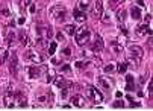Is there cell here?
I'll use <instances>...</instances> for the list:
<instances>
[{"mask_svg": "<svg viewBox=\"0 0 153 111\" xmlns=\"http://www.w3.org/2000/svg\"><path fill=\"white\" fill-rule=\"evenodd\" d=\"M49 15L55 22H64L65 17H67V9L64 5H55L49 9Z\"/></svg>", "mask_w": 153, "mask_h": 111, "instance_id": "6da1fadb", "label": "cell"}, {"mask_svg": "<svg viewBox=\"0 0 153 111\" xmlns=\"http://www.w3.org/2000/svg\"><path fill=\"white\" fill-rule=\"evenodd\" d=\"M89 35H91V30H89L87 26H82L81 29H77L74 32V37H76V43L79 46H85L89 40Z\"/></svg>", "mask_w": 153, "mask_h": 111, "instance_id": "7a4b0ae2", "label": "cell"}, {"mask_svg": "<svg viewBox=\"0 0 153 111\" xmlns=\"http://www.w3.org/2000/svg\"><path fill=\"white\" fill-rule=\"evenodd\" d=\"M47 66H34V67H28V75L30 79H36V78H40V76H43L46 75V72H47Z\"/></svg>", "mask_w": 153, "mask_h": 111, "instance_id": "3957f363", "label": "cell"}, {"mask_svg": "<svg viewBox=\"0 0 153 111\" xmlns=\"http://www.w3.org/2000/svg\"><path fill=\"white\" fill-rule=\"evenodd\" d=\"M24 58H26V60H29V61H32L34 64H41V62H44V60H46V56L40 55L38 52H35V50H29V52H26Z\"/></svg>", "mask_w": 153, "mask_h": 111, "instance_id": "277c9868", "label": "cell"}, {"mask_svg": "<svg viewBox=\"0 0 153 111\" xmlns=\"http://www.w3.org/2000/svg\"><path fill=\"white\" fill-rule=\"evenodd\" d=\"M88 96L91 97L94 102H97V104L103 102V93L100 91L99 88H96V87H88Z\"/></svg>", "mask_w": 153, "mask_h": 111, "instance_id": "5b68a950", "label": "cell"}, {"mask_svg": "<svg viewBox=\"0 0 153 111\" xmlns=\"http://www.w3.org/2000/svg\"><path fill=\"white\" fill-rule=\"evenodd\" d=\"M3 104L6 108H14V104H15V96L11 90H6V91L3 93Z\"/></svg>", "mask_w": 153, "mask_h": 111, "instance_id": "8992f818", "label": "cell"}, {"mask_svg": "<svg viewBox=\"0 0 153 111\" xmlns=\"http://www.w3.org/2000/svg\"><path fill=\"white\" fill-rule=\"evenodd\" d=\"M36 35H38V38H43L46 41H49L52 37H53V32H52L50 28H36Z\"/></svg>", "mask_w": 153, "mask_h": 111, "instance_id": "52a82bcc", "label": "cell"}, {"mask_svg": "<svg viewBox=\"0 0 153 111\" xmlns=\"http://www.w3.org/2000/svg\"><path fill=\"white\" fill-rule=\"evenodd\" d=\"M93 14L96 18H100L103 15V0H96V2H94Z\"/></svg>", "mask_w": 153, "mask_h": 111, "instance_id": "ba28073f", "label": "cell"}, {"mask_svg": "<svg viewBox=\"0 0 153 111\" xmlns=\"http://www.w3.org/2000/svg\"><path fill=\"white\" fill-rule=\"evenodd\" d=\"M71 104L77 108H83L85 104H87V100L83 96H81V94H74V96H71Z\"/></svg>", "mask_w": 153, "mask_h": 111, "instance_id": "9c48e42d", "label": "cell"}, {"mask_svg": "<svg viewBox=\"0 0 153 111\" xmlns=\"http://www.w3.org/2000/svg\"><path fill=\"white\" fill-rule=\"evenodd\" d=\"M105 49V43L102 40V37L100 35H96V38H94V43H93V50L94 52H102Z\"/></svg>", "mask_w": 153, "mask_h": 111, "instance_id": "30bf717a", "label": "cell"}, {"mask_svg": "<svg viewBox=\"0 0 153 111\" xmlns=\"http://www.w3.org/2000/svg\"><path fill=\"white\" fill-rule=\"evenodd\" d=\"M9 60H11V67H9V68H11L12 73H15V72H17V68H18V58H17V52H15V50L11 52Z\"/></svg>", "mask_w": 153, "mask_h": 111, "instance_id": "8fae6325", "label": "cell"}, {"mask_svg": "<svg viewBox=\"0 0 153 111\" xmlns=\"http://www.w3.org/2000/svg\"><path fill=\"white\" fill-rule=\"evenodd\" d=\"M14 96H15V104H18V107L24 108L26 105H28V99H26V96H23L21 91H17Z\"/></svg>", "mask_w": 153, "mask_h": 111, "instance_id": "7c38bea8", "label": "cell"}, {"mask_svg": "<svg viewBox=\"0 0 153 111\" xmlns=\"http://www.w3.org/2000/svg\"><path fill=\"white\" fill-rule=\"evenodd\" d=\"M126 62H127V67H130V68H134V70H136V68L140 67V62H141V60L140 58H135V56H129L127 60H126Z\"/></svg>", "mask_w": 153, "mask_h": 111, "instance_id": "4fadbf2b", "label": "cell"}, {"mask_svg": "<svg viewBox=\"0 0 153 111\" xmlns=\"http://www.w3.org/2000/svg\"><path fill=\"white\" fill-rule=\"evenodd\" d=\"M129 52L132 53V56H135V58H142V55H144V52H142V49L140 46H129Z\"/></svg>", "mask_w": 153, "mask_h": 111, "instance_id": "5bb4252c", "label": "cell"}, {"mask_svg": "<svg viewBox=\"0 0 153 111\" xmlns=\"http://www.w3.org/2000/svg\"><path fill=\"white\" fill-rule=\"evenodd\" d=\"M136 34H138V35H146V34L147 35H153V30L144 23V24H141V26L136 28Z\"/></svg>", "mask_w": 153, "mask_h": 111, "instance_id": "9a60e30c", "label": "cell"}, {"mask_svg": "<svg viewBox=\"0 0 153 111\" xmlns=\"http://www.w3.org/2000/svg\"><path fill=\"white\" fill-rule=\"evenodd\" d=\"M73 15H74V18L77 20V22H83V20H87V12L81 11L79 8L73 9Z\"/></svg>", "mask_w": 153, "mask_h": 111, "instance_id": "2e32d148", "label": "cell"}, {"mask_svg": "<svg viewBox=\"0 0 153 111\" xmlns=\"http://www.w3.org/2000/svg\"><path fill=\"white\" fill-rule=\"evenodd\" d=\"M111 49H112V52L115 55H120L121 52H123V44H120L118 41H111Z\"/></svg>", "mask_w": 153, "mask_h": 111, "instance_id": "e0dca14e", "label": "cell"}, {"mask_svg": "<svg viewBox=\"0 0 153 111\" xmlns=\"http://www.w3.org/2000/svg\"><path fill=\"white\" fill-rule=\"evenodd\" d=\"M53 82H55V85H56L58 88H64V87H70V84H68V82L65 81V79H64V78H62V76H56Z\"/></svg>", "mask_w": 153, "mask_h": 111, "instance_id": "ac0fdd59", "label": "cell"}, {"mask_svg": "<svg viewBox=\"0 0 153 111\" xmlns=\"http://www.w3.org/2000/svg\"><path fill=\"white\" fill-rule=\"evenodd\" d=\"M97 82H99V85L102 87V88H105V90H109L111 87H112V84H111L109 81L105 76H100V78H97Z\"/></svg>", "mask_w": 153, "mask_h": 111, "instance_id": "d6986e66", "label": "cell"}, {"mask_svg": "<svg viewBox=\"0 0 153 111\" xmlns=\"http://www.w3.org/2000/svg\"><path fill=\"white\" fill-rule=\"evenodd\" d=\"M89 5H91V0H79V2H77V8L81 9V11L87 12L89 9Z\"/></svg>", "mask_w": 153, "mask_h": 111, "instance_id": "ffe728a7", "label": "cell"}, {"mask_svg": "<svg viewBox=\"0 0 153 111\" xmlns=\"http://www.w3.org/2000/svg\"><path fill=\"white\" fill-rule=\"evenodd\" d=\"M46 81L47 82H53L55 81V78H56V72L53 70V68H47V72H46Z\"/></svg>", "mask_w": 153, "mask_h": 111, "instance_id": "44dd1931", "label": "cell"}, {"mask_svg": "<svg viewBox=\"0 0 153 111\" xmlns=\"http://www.w3.org/2000/svg\"><path fill=\"white\" fill-rule=\"evenodd\" d=\"M130 15H132V18H134V20H140L141 18V9L138 6H132Z\"/></svg>", "mask_w": 153, "mask_h": 111, "instance_id": "7402d4cb", "label": "cell"}, {"mask_svg": "<svg viewBox=\"0 0 153 111\" xmlns=\"http://www.w3.org/2000/svg\"><path fill=\"white\" fill-rule=\"evenodd\" d=\"M8 55H9L8 49H6V47H2V49H0V64H3V62L6 61Z\"/></svg>", "mask_w": 153, "mask_h": 111, "instance_id": "603a6c76", "label": "cell"}, {"mask_svg": "<svg viewBox=\"0 0 153 111\" xmlns=\"http://www.w3.org/2000/svg\"><path fill=\"white\" fill-rule=\"evenodd\" d=\"M18 38H20V43L21 44H28V41H29L28 34H26L24 30H18Z\"/></svg>", "mask_w": 153, "mask_h": 111, "instance_id": "cb8c5ba5", "label": "cell"}, {"mask_svg": "<svg viewBox=\"0 0 153 111\" xmlns=\"http://www.w3.org/2000/svg\"><path fill=\"white\" fill-rule=\"evenodd\" d=\"M124 18H126V9L121 8V9H118V11H117V20H118L120 23H123Z\"/></svg>", "mask_w": 153, "mask_h": 111, "instance_id": "d4e9b609", "label": "cell"}, {"mask_svg": "<svg viewBox=\"0 0 153 111\" xmlns=\"http://www.w3.org/2000/svg\"><path fill=\"white\" fill-rule=\"evenodd\" d=\"M126 82H127V85H126V90H127V91L134 90V76L127 75V76H126Z\"/></svg>", "mask_w": 153, "mask_h": 111, "instance_id": "484cf974", "label": "cell"}, {"mask_svg": "<svg viewBox=\"0 0 153 111\" xmlns=\"http://www.w3.org/2000/svg\"><path fill=\"white\" fill-rule=\"evenodd\" d=\"M127 62H126V61H121L120 62V64H118V67H117V70L121 73V75H123V73H126V72H127Z\"/></svg>", "mask_w": 153, "mask_h": 111, "instance_id": "4316f807", "label": "cell"}, {"mask_svg": "<svg viewBox=\"0 0 153 111\" xmlns=\"http://www.w3.org/2000/svg\"><path fill=\"white\" fill-rule=\"evenodd\" d=\"M64 30L67 32V35H74V32H76V26L74 24H67L65 28H64Z\"/></svg>", "mask_w": 153, "mask_h": 111, "instance_id": "83f0119b", "label": "cell"}, {"mask_svg": "<svg viewBox=\"0 0 153 111\" xmlns=\"http://www.w3.org/2000/svg\"><path fill=\"white\" fill-rule=\"evenodd\" d=\"M103 70H105V73H109V75H111V73H114L115 70H117V68H115V64L109 62V64H106V66L103 67Z\"/></svg>", "mask_w": 153, "mask_h": 111, "instance_id": "f1b7e54d", "label": "cell"}, {"mask_svg": "<svg viewBox=\"0 0 153 111\" xmlns=\"http://www.w3.org/2000/svg\"><path fill=\"white\" fill-rule=\"evenodd\" d=\"M14 41V32L12 30H9V32L6 34V46H11Z\"/></svg>", "mask_w": 153, "mask_h": 111, "instance_id": "f546056e", "label": "cell"}, {"mask_svg": "<svg viewBox=\"0 0 153 111\" xmlns=\"http://www.w3.org/2000/svg\"><path fill=\"white\" fill-rule=\"evenodd\" d=\"M121 0H109V9H115Z\"/></svg>", "mask_w": 153, "mask_h": 111, "instance_id": "4dcf8cb0", "label": "cell"}, {"mask_svg": "<svg viewBox=\"0 0 153 111\" xmlns=\"http://www.w3.org/2000/svg\"><path fill=\"white\" fill-rule=\"evenodd\" d=\"M55 50H56V43H50V47H49V56H52L55 53Z\"/></svg>", "mask_w": 153, "mask_h": 111, "instance_id": "1f68e13d", "label": "cell"}, {"mask_svg": "<svg viewBox=\"0 0 153 111\" xmlns=\"http://www.w3.org/2000/svg\"><path fill=\"white\" fill-rule=\"evenodd\" d=\"M30 5V0H20V8L24 9L26 6H29Z\"/></svg>", "mask_w": 153, "mask_h": 111, "instance_id": "d6a6232c", "label": "cell"}, {"mask_svg": "<svg viewBox=\"0 0 153 111\" xmlns=\"http://www.w3.org/2000/svg\"><path fill=\"white\" fill-rule=\"evenodd\" d=\"M112 107H114V108H123V107H124V105H123V100H115Z\"/></svg>", "mask_w": 153, "mask_h": 111, "instance_id": "836d02e7", "label": "cell"}, {"mask_svg": "<svg viewBox=\"0 0 153 111\" xmlns=\"http://www.w3.org/2000/svg\"><path fill=\"white\" fill-rule=\"evenodd\" d=\"M0 14H2L3 17H6V18H11V12H9L6 8H5V9H2V12H0Z\"/></svg>", "mask_w": 153, "mask_h": 111, "instance_id": "e575fe53", "label": "cell"}, {"mask_svg": "<svg viewBox=\"0 0 153 111\" xmlns=\"http://www.w3.org/2000/svg\"><path fill=\"white\" fill-rule=\"evenodd\" d=\"M68 88H70V87H64V88H62V93H61V96H62V97H67V94H68Z\"/></svg>", "mask_w": 153, "mask_h": 111, "instance_id": "d590c367", "label": "cell"}, {"mask_svg": "<svg viewBox=\"0 0 153 111\" xmlns=\"http://www.w3.org/2000/svg\"><path fill=\"white\" fill-rule=\"evenodd\" d=\"M61 70H62V72H70V66H68V64H64V66L61 67Z\"/></svg>", "mask_w": 153, "mask_h": 111, "instance_id": "8d00e7d4", "label": "cell"}, {"mask_svg": "<svg viewBox=\"0 0 153 111\" xmlns=\"http://www.w3.org/2000/svg\"><path fill=\"white\" fill-rule=\"evenodd\" d=\"M149 91H150V94H153V78L150 79V84H149Z\"/></svg>", "mask_w": 153, "mask_h": 111, "instance_id": "74e56055", "label": "cell"}, {"mask_svg": "<svg viewBox=\"0 0 153 111\" xmlns=\"http://www.w3.org/2000/svg\"><path fill=\"white\" fill-rule=\"evenodd\" d=\"M56 40H58V41H64V35H62L61 32L56 34Z\"/></svg>", "mask_w": 153, "mask_h": 111, "instance_id": "f35d334b", "label": "cell"}, {"mask_svg": "<svg viewBox=\"0 0 153 111\" xmlns=\"http://www.w3.org/2000/svg\"><path fill=\"white\" fill-rule=\"evenodd\" d=\"M150 18H152V17H150V15H149V14H147V15H146V18H144V23H146V24H149V22H150Z\"/></svg>", "mask_w": 153, "mask_h": 111, "instance_id": "ab89813d", "label": "cell"}, {"mask_svg": "<svg viewBox=\"0 0 153 111\" xmlns=\"http://www.w3.org/2000/svg\"><path fill=\"white\" fill-rule=\"evenodd\" d=\"M147 43H149V47H152V49H153V35H152V38L147 41Z\"/></svg>", "mask_w": 153, "mask_h": 111, "instance_id": "60d3db41", "label": "cell"}, {"mask_svg": "<svg viewBox=\"0 0 153 111\" xmlns=\"http://www.w3.org/2000/svg\"><path fill=\"white\" fill-rule=\"evenodd\" d=\"M29 6H30V12L34 14L35 12V5H29Z\"/></svg>", "mask_w": 153, "mask_h": 111, "instance_id": "b9f144b4", "label": "cell"}, {"mask_svg": "<svg viewBox=\"0 0 153 111\" xmlns=\"http://www.w3.org/2000/svg\"><path fill=\"white\" fill-rule=\"evenodd\" d=\"M23 23H24V18L20 17V18H18V24H23Z\"/></svg>", "mask_w": 153, "mask_h": 111, "instance_id": "7bdbcfd3", "label": "cell"}, {"mask_svg": "<svg viewBox=\"0 0 153 111\" xmlns=\"http://www.w3.org/2000/svg\"><path fill=\"white\" fill-rule=\"evenodd\" d=\"M70 53H71V52H70V49H65V50H64V55H67V56H68Z\"/></svg>", "mask_w": 153, "mask_h": 111, "instance_id": "ee69618b", "label": "cell"}]
</instances>
